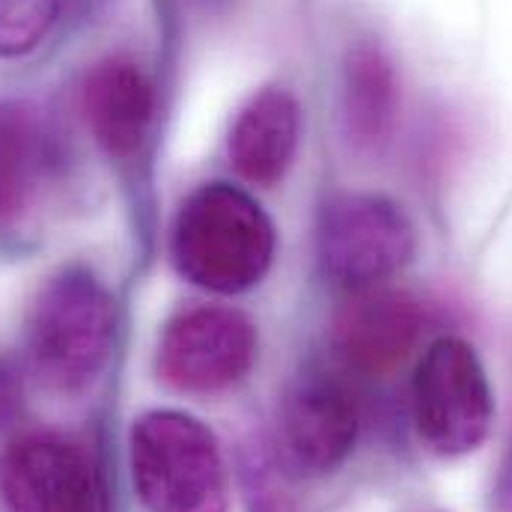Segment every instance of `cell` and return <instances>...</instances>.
I'll list each match as a JSON object with an SVG mask.
<instances>
[{
    "instance_id": "cell-1",
    "label": "cell",
    "mask_w": 512,
    "mask_h": 512,
    "mask_svg": "<svg viewBox=\"0 0 512 512\" xmlns=\"http://www.w3.org/2000/svg\"><path fill=\"white\" fill-rule=\"evenodd\" d=\"M277 248L274 224L254 197L236 185L197 188L173 224V262L191 283L236 295L256 286Z\"/></svg>"
},
{
    "instance_id": "cell-2",
    "label": "cell",
    "mask_w": 512,
    "mask_h": 512,
    "mask_svg": "<svg viewBox=\"0 0 512 512\" xmlns=\"http://www.w3.org/2000/svg\"><path fill=\"white\" fill-rule=\"evenodd\" d=\"M114 301L87 268H63L36 295L27 316L30 370L48 390L81 393L111 358Z\"/></svg>"
},
{
    "instance_id": "cell-3",
    "label": "cell",
    "mask_w": 512,
    "mask_h": 512,
    "mask_svg": "<svg viewBox=\"0 0 512 512\" xmlns=\"http://www.w3.org/2000/svg\"><path fill=\"white\" fill-rule=\"evenodd\" d=\"M131 480L149 512H227L230 477L215 432L194 414L158 408L131 426Z\"/></svg>"
},
{
    "instance_id": "cell-4",
    "label": "cell",
    "mask_w": 512,
    "mask_h": 512,
    "mask_svg": "<svg viewBox=\"0 0 512 512\" xmlns=\"http://www.w3.org/2000/svg\"><path fill=\"white\" fill-rule=\"evenodd\" d=\"M411 417L426 450L444 459L474 453L492 429L495 396L471 343L435 340L411 379Z\"/></svg>"
},
{
    "instance_id": "cell-5",
    "label": "cell",
    "mask_w": 512,
    "mask_h": 512,
    "mask_svg": "<svg viewBox=\"0 0 512 512\" xmlns=\"http://www.w3.org/2000/svg\"><path fill=\"white\" fill-rule=\"evenodd\" d=\"M322 271L346 289L379 286L402 271L417 248L411 218L379 194H340L319 221Z\"/></svg>"
},
{
    "instance_id": "cell-6",
    "label": "cell",
    "mask_w": 512,
    "mask_h": 512,
    "mask_svg": "<svg viewBox=\"0 0 512 512\" xmlns=\"http://www.w3.org/2000/svg\"><path fill=\"white\" fill-rule=\"evenodd\" d=\"M0 512H111L93 453L57 432H30L0 453Z\"/></svg>"
},
{
    "instance_id": "cell-7",
    "label": "cell",
    "mask_w": 512,
    "mask_h": 512,
    "mask_svg": "<svg viewBox=\"0 0 512 512\" xmlns=\"http://www.w3.org/2000/svg\"><path fill=\"white\" fill-rule=\"evenodd\" d=\"M256 361L254 322L233 307H191L158 340L155 370L182 393H218L239 384Z\"/></svg>"
},
{
    "instance_id": "cell-8",
    "label": "cell",
    "mask_w": 512,
    "mask_h": 512,
    "mask_svg": "<svg viewBox=\"0 0 512 512\" xmlns=\"http://www.w3.org/2000/svg\"><path fill=\"white\" fill-rule=\"evenodd\" d=\"M358 429V402L346 384L328 376H301L289 384L277 408V462L292 477H328L349 459Z\"/></svg>"
},
{
    "instance_id": "cell-9",
    "label": "cell",
    "mask_w": 512,
    "mask_h": 512,
    "mask_svg": "<svg viewBox=\"0 0 512 512\" xmlns=\"http://www.w3.org/2000/svg\"><path fill=\"white\" fill-rule=\"evenodd\" d=\"M423 334V307L402 289H358L334 319V346L367 376L393 373Z\"/></svg>"
},
{
    "instance_id": "cell-10",
    "label": "cell",
    "mask_w": 512,
    "mask_h": 512,
    "mask_svg": "<svg viewBox=\"0 0 512 512\" xmlns=\"http://www.w3.org/2000/svg\"><path fill=\"white\" fill-rule=\"evenodd\" d=\"M81 105L96 143L114 158H131L149 131L155 99L137 63L111 57L87 75Z\"/></svg>"
},
{
    "instance_id": "cell-11",
    "label": "cell",
    "mask_w": 512,
    "mask_h": 512,
    "mask_svg": "<svg viewBox=\"0 0 512 512\" xmlns=\"http://www.w3.org/2000/svg\"><path fill=\"white\" fill-rule=\"evenodd\" d=\"M298 134V102L286 90H262L230 128V161L251 185H277L295 161Z\"/></svg>"
},
{
    "instance_id": "cell-12",
    "label": "cell",
    "mask_w": 512,
    "mask_h": 512,
    "mask_svg": "<svg viewBox=\"0 0 512 512\" xmlns=\"http://www.w3.org/2000/svg\"><path fill=\"white\" fill-rule=\"evenodd\" d=\"M51 170V146L36 111L0 102V224L21 218Z\"/></svg>"
},
{
    "instance_id": "cell-13",
    "label": "cell",
    "mask_w": 512,
    "mask_h": 512,
    "mask_svg": "<svg viewBox=\"0 0 512 512\" xmlns=\"http://www.w3.org/2000/svg\"><path fill=\"white\" fill-rule=\"evenodd\" d=\"M399 111V81L390 57L376 45H358L346 60L343 117L346 131L361 149L387 143Z\"/></svg>"
},
{
    "instance_id": "cell-14",
    "label": "cell",
    "mask_w": 512,
    "mask_h": 512,
    "mask_svg": "<svg viewBox=\"0 0 512 512\" xmlns=\"http://www.w3.org/2000/svg\"><path fill=\"white\" fill-rule=\"evenodd\" d=\"M54 15L57 0H0V54L18 57L36 48Z\"/></svg>"
},
{
    "instance_id": "cell-15",
    "label": "cell",
    "mask_w": 512,
    "mask_h": 512,
    "mask_svg": "<svg viewBox=\"0 0 512 512\" xmlns=\"http://www.w3.org/2000/svg\"><path fill=\"white\" fill-rule=\"evenodd\" d=\"M492 512H512V444L498 468L495 489H492Z\"/></svg>"
}]
</instances>
